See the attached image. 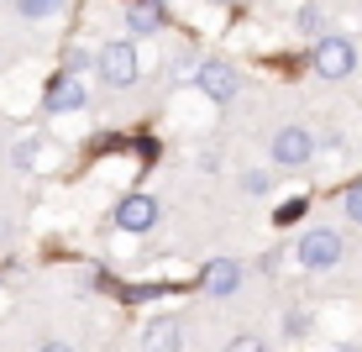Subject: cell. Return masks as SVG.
Instances as JSON below:
<instances>
[{
    "instance_id": "cell-14",
    "label": "cell",
    "mask_w": 362,
    "mask_h": 352,
    "mask_svg": "<svg viewBox=\"0 0 362 352\" xmlns=\"http://www.w3.org/2000/svg\"><path fill=\"white\" fill-rule=\"evenodd\" d=\"M305 210H310V200H305V195L284 200V205L273 210V226H294V221H305Z\"/></svg>"
},
{
    "instance_id": "cell-2",
    "label": "cell",
    "mask_w": 362,
    "mask_h": 352,
    "mask_svg": "<svg viewBox=\"0 0 362 352\" xmlns=\"http://www.w3.org/2000/svg\"><path fill=\"white\" fill-rule=\"evenodd\" d=\"M346 253V242H341V232L336 226H310L305 237H299V247H294V258H299V268H310V273H326L336 268Z\"/></svg>"
},
{
    "instance_id": "cell-10",
    "label": "cell",
    "mask_w": 362,
    "mask_h": 352,
    "mask_svg": "<svg viewBox=\"0 0 362 352\" xmlns=\"http://www.w3.org/2000/svg\"><path fill=\"white\" fill-rule=\"evenodd\" d=\"M142 352H184V326L179 316H153L142 326Z\"/></svg>"
},
{
    "instance_id": "cell-16",
    "label": "cell",
    "mask_w": 362,
    "mask_h": 352,
    "mask_svg": "<svg viewBox=\"0 0 362 352\" xmlns=\"http://www.w3.org/2000/svg\"><path fill=\"white\" fill-rule=\"evenodd\" d=\"M268 190H273V174H268V169H247V174H242V195L257 200V195H268Z\"/></svg>"
},
{
    "instance_id": "cell-7",
    "label": "cell",
    "mask_w": 362,
    "mask_h": 352,
    "mask_svg": "<svg viewBox=\"0 0 362 352\" xmlns=\"http://www.w3.org/2000/svg\"><path fill=\"white\" fill-rule=\"evenodd\" d=\"M121 226V232H132V237H147L158 221H163V210H158V200L153 195H121L116 200V216H110Z\"/></svg>"
},
{
    "instance_id": "cell-8",
    "label": "cell",
    "mask_w": 362,
    "mask_h": 352,
    "mask_svg": "<svg viewBox=\"0 0 362 352\" xmlns=\"http://www.w3.org/2000/svg\"><path fill=\"white\" fill-rule=\"evenodd\" d=\"M247 279V268L236 258H216V263H205L199 268V295H210V300H231L236 289H242Z\"/></svg>"
},
{
    "instance_id": "cell-17",
    "label": "cell",
    "mask_w": 362,
    "mask_h": 352,
    "mask_svg": "<svg viewBox=\"0 0 362 352\" xmlns=\"http://www.w3.org/2000/svg\"><path fill=\"white\" fill-rule=\"evenodd\" d=\"M226 352H268V347H263V336H252V331H247V336H231Z\"/></svg>"
},
{
    "instance_id": "cell-19",
    "label": "cell",
    "mask_w": 362,
    "mask_h": 352,
    "mask_svg": "<svg viewBox=\"0 0 362 352\" xmlns=\"http://www.w3.org/2000/svg\"><path fill=\"white\" fill-rule=\"evenodd\" d=\"M16 163H21V169H32V163H37V147L21 142V147H16Z\"/></svg>"
},
{
    "instance_id": "cell-12",
    "label": "cell",
    "mask_w": 362,
    "mask_h": 352,
    "mask_svg": "<svg viewBox=\"0 0 362 352\" xmlns=\"http://www.w3.org/2000/svg\"><path fill=\"white\" fill-rule=\"evenodd\" d=\"M58 6H64V0H16V16H27V21H47V16H58Z\"/></svg>"
},
{
    "instance_id": "cell-22",
    "label": "cell",
    "mask_w": 362,
    "mask_h": 352,
    "mask_svg": "<svg viewBox=\"0 0 362 352\" xmlns=\"http://www.w3.org/2000/svg\"><path fill=\"white\" fill-rule=\"evenodd\" d=\"M221 6H231V0H221Z\"/></svg>"
},
{
    "instance_id": "cell-3",
    "label": "cell",
    "mask_w": 362,
    "mask_h": 352,
    "mask_svg": "<svg viewBox=\"0 0 362 352\" xmlns=\"http://www.w3.org/2000/svg\"><path fill=\"white\" fill-rule=\"evenodd\" d=\"M194 90L210 100V106H231L236 95H242V74H236L226 58H199L194 69Z\"/></svg>"
},
{
    "instance_id": "cell-4",
    "label": "cell",
    "mask_w": 362,
    "mask_h": 352,
    "mask_svg": "<svg viewBox=\"0 0 362 352\" xmlns=\"http://www.w3.org/2000/svg\"><path fill=\"white\" fill-rule=\"evenodd\" d=\"M310 69L320 74V79H346V74L357 69V47L346 42V37H320L315 47H310Z\"/></svg>"
},
{
    "instance_id": "cell-13",
    "label": "cell",
    "mask_w": 362,
    "mask_h": 352,
    "mask_svg": "<svg viewBox=\"0 0 362 352\" xmlns=\"http://www.w3.org/2000/svg\"><path fill=\"white\" fill-rule=\"evenodd\" d=\"M341 216L352 221V226H362V179H352L341 190Z\"/></svg>"
},
{
    "instance_id": "cell-20",
    "label": "cell",
    "mask_w": 362,
    "mask_h": 352,
    "mask_svg": "<svg viewBox=\"0 0 362 352\" xmlns=\"http://www.w3.org/2000/svg\"><path fill=\"white\" fill-rule=\"evenodd\" d=\"M37 352H79V347H69V342H58V336H53V342H42Z\"/></svg>"
},
{
    "instance_id": "cell-6",
    "label": "cell",
    "mask_w": 362,
    "mask_h": 352,
    "mask_svg": "<svg viewBox=\"0 0 362 352\" xmlns=\"http://www.w3.org/2000/svg\"><path fill=\"white\" fill-rule=\"evenodd\" d=\"M42 106H47V116H69V110H84V106H90V90H84L79 74L64 69V74H53V79H47Z\"/></svg>"
},
{
    "instance_id": "cell-21",
    "label": "cell",
    "mask_w": 362,
    "mask_h": 352,
    "mask_svg": "<svg viewBox=\"0 0 362 352\" xmlns=\"http://www.w3.org/2000/svg\"><path fill=\"white\" fill-rule=\"evenodd\" d=\"M331 352H362V347H352V342H341V347H331Z\"/></svg>"
},
{
    "instance_id": "cell-18",
    "label": "cell",
    "mask_w": 362,
    "mask_h": 352,
    "mask_svg": "<svg viewBox=\"0 0 362 352\" xmlns=\"http://www.w3.org/2000/svg\"><path fill=\"white\" fill-rule=\"evenodd\" d=\"M310 331V316L305 310H294V316H284V336H305Z\"/></svg>"
},
{
    "instance_id": "cell-9",
    "label": "cell",
    "mask_w": 362,
    "mask_h": 352,
    "mask_svg": "<svg viewBox=\"0 0 362 352\" xmlns=\"http://www.w3.org/2000/svg\"><path fill=\"white\" fill-rule=\"evenodd\" d=\"M168 27V6L163 0H127V32L132 37H153Z\"/></svg>"
},
{
    "instance_id": "cell-11",
    "label": "cell",
    "mask_w": 362,
    "mask_h": 352,
    "mask_svg": "<svg viewBox=\"0 0 362 352\" xmlns=\"http://www.w3.org/2000/svg\"><path fill=\"white\" fill-rule=\"evenodd\" d=\"M294 27L305 32V37H326V6H315V0H305V6H299V16H294Z\"/></svg>"
},
{
    "instance_id": "cell-1",
    "label": "cell",
    "mask_w": 362,
    "mask_h": 352,
    "mask_svg": "<svg viewBox=\"0 0 362 352\" xmlns=\"http://www.w3.org/2000/svg\"><path fill=\"white\" fill-rule=\"evenodd\" d=\"M95 74L110 84V90H127V84H136V74H142V53H136V42L127 37V42H105L95 53Z\"/></svg>"
},
{
    "instance_id": "cell-15",
    "label": "cell",
    "mask_w": 362,
    "mask_h": 352,
    "mask_svg": "<svg viewBox=\"0 0 362 352\" xmlns=\"http://www.w3.org/2000/svg\"><path fill=\"white\" fill-rule=\"evenodd\" d=\"M173 284H127L121 289V300H127V305H142V300H163Z\"/></svg>"
},
{
    "instance_id": "cell-5",
    "label": "cell",
    "mask_w": 362,
    "mask_h": 352,
    "mask_svg": "<svg viewBox=\"0 0 362 352\" xmlns=\"http://www.w3.org/2000/svg\"><path fill=\"white\" fill-rule=\"evenodd\" d=\"M268 158L279 163V169H305V163L315 158V137L305 127H279L273 142H268Z\"/></svg>"
}]
</instances>
